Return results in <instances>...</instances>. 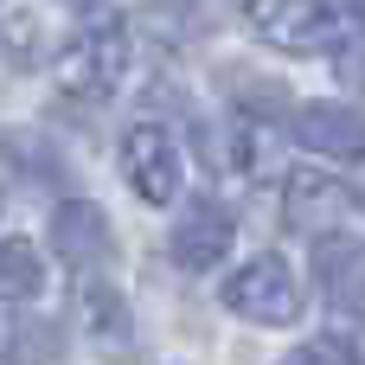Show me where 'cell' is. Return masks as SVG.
Returning a JSON list of instances; mask_svg holds the SVG:
<instances>
[{"instance_id": "277c9868", "label": "cell", "mask_w": 365, "mask_h": 365, "mask_svg": "<svg viewBox=\"0 0 365 365\" xmlns=\"http://www.w3.org/2000/svg\"><path fill=\"white\" fill-rule=\"evenodd\" d=\"M122 173H128V186L148 205H167L180 192V148H173V135L154 128V122H135L122 135Z\"/></svg>"}, {"instance_id": "52a82bcc", "label": "cell", "mask_w": 365, "mask_h": 365, "mask_svg": "<svg viewBox=\"0 0 365 365\" xmlns=\"http://www.w3.org/2000/svg\"><path fill=\"white\" fill-rule=\"evenodd\" d=\"M314 282L334 308H365V237H321L314 244Z\"/></svg>"}, {"instance_id": "8992f818", "label": "cell", "mask_w": 365, "mask_h": 365, "mask_svg": "<svg viewBox=\"0 0 365 365\" xmlns=\"http://www.w3.org/2000/svg\"><path fill=\"white\" fill-rule=\"evenodd\" d=\"M308 154H327V160H365V115L346 103H302L295 109V128H289Z\"/></svg>"}, {"instance_id": "8fae6325", "label": "cell", "mask_w": 365, "mask_h": 365, "mask_svg": "<svg viewBox=\"0 0 365 365\" xmlns=\"http://www.w3.org/2000/svg\"><path fill=\"white\" fill-rule=\"evenodd\" d=\"M45 289V263L26 237H6L0 244V302H32Z\"/></svg>"}, {"instance_id": "7a4b0ae2", "label": "cell", "mask_w": 365, "mask_h": 365, "mask_svg": "<svg viewBox=\"0 0 365 365\" xmlns=\"http://www.w3.org/2000/svg\"><path fill=\"white\" fill-rule=\"evenodd\" d=\"M225 308L257 321V327H289L302 314V282L282 257H250L231 282H225Z\"/></svg>"}, {"instance_id": "ba28073f", "label": "cell", "mask_w": 365, "mask_h": 365, "mask_svg": "<svg viewBox=\"0 0 365 365\" xmlns=\"http://www.w3.org/2000/svg\"><path fill=\"white\" fill-rule=\"evenodd\" d=\"M225 250H231V212L212 205V199L186 205V218H180V231H173V257H180L186 269H218Z\"/></svg>"}, {"instance_id": "4fadbf2b", "label": "cell", "mask_w": 365, "mask_h": 365, "mask_svg": "<svg viewBox=\"0 0 365 365\" xmlns=\"http://www.w3.org/2000/svg\"><path fill=\"white\" fill-rule=\"evenodd\" d=\"M6 58H13V64H32V58H38V19H32V13H13V26H6Z\"/></svg>"}, {"instance_id": "3957f363", "label": "cell", "mask_w": 365, "mask_h": 365, "mask_svg": "<svg viewBox=\"0 0 365 365\" xmlns=\"http://www.w3.org/2000/svg\"><path fill=\"white\" fill-rule=\"evenodd\" d=\"M244 19H250V32H257L263 45H276V51H321V45H334V32H340V19H334L327 0H250Z\"/></svg>"}, {"instance_id": "5bb4252c", "label": "cell", "mask_w": 365, "mask_h": 365, "mask_svg": "<svg viewBox=\"0 0 365 365\" xmlns=\"http://www.w3.org/2000/svg\"><path fill=\"white\" fill-rule=\"evenodd\" d=\"M282 365H353V359H340V353H334V346L321 340V346H295V353H289Z\"/></svg>"}, {"instance_id": "9c48e42d", "label": "cell", "mask_w": 365, "mask_h": 365, "mask_svg": "<svg viewBox=\"0 0 365 365\" xmlns=\"http://www.w3.org/2000/svg\"><path fill=\"white\" fill-rule=\"evenodd\" d=\"M346 205H353V192L340 180H321V173H289V186H282V218L295 231H327Z\"/></svg>"}, {"instance_id": "9a60e30c", "label": "cell", "mask_w": 365, "mask_h": 365, "mask_svg": "<svg viewBox=\"0 0 365 365\" xmlns=\"http://www.w3.org/2000/svg\"><path fill=\"white\" fill-rule=\"evenodd\" d=\"M353 6H359V19H365V0H353Z\"/></svg>"}, {"instance_id": "7c38bea8", "label": "cell", "mask_w": 365, "mask_h": 365, "mask_svg": "<svg viewBox=\"0 0 365 365\" xmlns=\"http://www.w3.org/2000/svg\"><path fill=\"white\" fill-rule=\"evenodd\" d=\"M77 302H83V314H90V327H96L103 340H122V334H128V308H122L103 282H83V295H77Z\"/></svg>"}, {"instance_id": "6da1fadb", "label": "cell", "mask_w": 365, "mask_h": 365, "mask_svg": "<svg viewBox=\"0 0 365 365\" xmlns=\"http://www.w3.org/2000/svg\"><path fill=\"white\" fill-rule=\"evenodd\" d=\"M128 77V32L115 26V19H96V26H83L71 45H64V58H58V83L71 90V96H115V83Z\"/></svg>"}, {"instance_id": "30bf717a", "label": "cell", "mask_w": 365, "mask_h": 365, "mask_svg": "<svg viewBox=\"0 0 365 365\" xmlns=\"http://www.w3.org/2000/svg\"><path fill=\"white\" fill-rule=\"evenodd\" d=\"M0 365H64V327L38 314H0Z\"/></svg>"}, {"instance_id": "5b68a950", "label": "cell", "mask_w": 365, "mask_h": 365, "mask_svg": "<svg viewBox=\"0 0 365 365\" xmlns=\"http://www.w3.org/2000/svg\"><path fill=\"white\" fill-rule=\"evenodd\" d=\"M51 244H58V257H64L77 276L103 269L109 250H115L109 218H103V205H90V199H64V205L51 212Z\"/></svg>"}]
</instances>
